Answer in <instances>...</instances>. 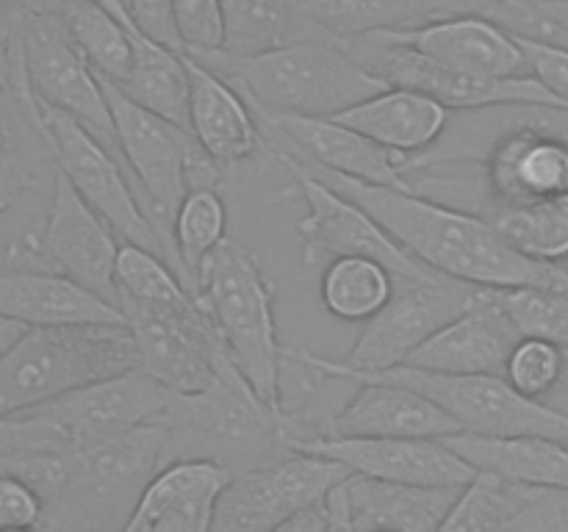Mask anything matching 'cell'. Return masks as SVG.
I'll use <instances>...</instances> for the list:
<instances>
[{
	"label": "cell",
	"instance_id": "obj_44",
	"mask_svg": "<svg viewBox=\"0 0 568 532\" xmlns=\"http://www.w3.org/2000/svg\"><path fill=\"white\" fill-rule=\"evenodd\" d=\"M125 9L139 33L183 53V44L175 31V20H172V0H125Z\"/></svg>",
	"mask_w": 568,
	"mask_h": 532
},
{
	"label": "cell",
	"instance_id": "obj_5",
	"mask_svg": "<svg viewBox=\"0 0 568 532\" xmlns=\"http://www.w3.org/2000/svg\"><path fill=\"white\" fill-rule=\"evenodd\" d=\"M153 421L164 430L161 466L211 460L239 474L292 454L275 410L258 402L233 364L205 391L172 393Z\"/></svg>",
	"mask_w": 568,
	"mask_h": 532
},
{
	"label": "cell",
	"instance_id": "obj_14",
	"mask_svg": "<svg viewBox=\"0 0 568 532\" xmlns=\"http://www.w3.org/2000/svg\"><path fill=\"white\" fill-rule=\"evenodd\" d=\"M17 61L33 100L64 111L120 158L98 72L75 48L61 17L17 14Z\"/></svg>",
	"mask_w": 568,
	"mask_h": 532
},
{
	"label": "cell",
	"instance_id": "obj_35",
	"mask_svg": "<svg viewBox=\"0 0 568 532\" xmlns=\"http://www.w3.org/2000/svg\"><path fill=\"white\" fill-rule=\"evenodd\" d=\"M394 275L372 258H336L322 266V305L344 321H366L388 303Z\"/></svg>",
	"mask_w": 568,
	"mask_h": 532
},
{
	"label": "cell",
	"instance_id": "obj_16",
	"mask_svg": "<svg viewBox=\"0 0 568 532\" xmlns=\"http://www.w3.org/2000/svg\"><path fill=\"white\" fill-rule=\"evenodd\" d=\"M347 50L388 86L416 89L438 100L449 111H491V109H564L558 98L536 81L525 78H475L442 70L422 55L397 44H381L372 39H347Z\"/></svg>",
	"mask_w": 568,
	"mask_h": 532
},
{
	"label": "cell",
	"instance_id": "obj_1",
	"mask_svg": "<svg viewBox=\"0 0 568 532\" xmlns=\"http://www.w3.org/2000/svg\"><path fill=\"white\" fill-rule=\"evenodd\" d=\"M297 158V155H294ZM303 161V158H300ZM305 164V161H303ZM320 181L375 216L377 225L427 269L475 288L547 286L568 291V269L541 264L510 247L480 214L455 208L427 194L372 186L305 164Z\"/></svg>",
	"mask_w": 568,
	"mask_h": 532
},
{
	"label": "cell",
	"instance_id": "obj_36",
	"mask_svg": "<svg viewBox=\"0 0 568 532\" xmlns=\"http://www.w3.org/2000/svg\"><path fill=\"white\" fill-rule=\"evenodd\" d=\"M525 493L527 485L477 471L471 482L460 488L453 508L438 521L436 532H510Z\"/></svg>",
	"mask_w": 568,
	"mask_h": 532
},
{
	"label": "cell",
	"instance_id": "obj_45",
	"mask_svg": "<svg viewBox=\"0 0 568 532\" xmlns=\"http://www.w3.org/2000/svg\"><path fill=\"white\" fill-rule=\"evenodd\" d=\"M22 72L17 61V14L0 3V86H20Z\"/></svg>",
	"mask_w": 568,
	"mask_h": 532
},
{
	"label": "cell",
	"instance_id": "obj_23",
	"mask_svg": "<svg viewBox=\"0 0 568 532\" xmlns=\"http://www.w3.org/2000/svg\"><path fill=\"white\" fill-rule=\"evenodd\" d=\"M0 316L31 327L125 325L120 308L59 272L0 264Z\"/></svg>",
	"mask_w": 568,
	"mask_h": 532
},
{
	"label": "cell",
	"instance_id": "obj_48",
	"mask_svg": "<svg viewBox=\"0 0 568 532\" xmlns=\"http://www.w3.org/2000/svg\"><path fill=\"white\" fill-rule=\"evenodd\" d=\"M6 9H11L14 14H50L61 17L64 6L70 0H0Z\"/></svg>",
	"mask_w": 568,
	"mask_h": 532
},
{
	"label": "cell",
	"instance_id": "obj_31",
	"mask_svg": "<svg viewBox=\"0 0 568 532\" xmlns=\"http://www.w3.org/2000/svg\"><path fill=\"white\" fill-rule=\"evenodd\" d=\"M120 92L150 114L189 131V72L181 50L133 33V66Z\"/></svg>",
	"mask_w": 568,
	"mask_h": 532
},
{
	"label": "cell",
	"instance_id": "obj_28",
	"mask_svg": "<svg viewBox=\"0 0 568 532\" xmlns=\"http://www.w3.org/2000/svg\"><path fill=\"white\" fill-rule=\"evenodd\" d=\"M453 111L416 89L386 86L372 98L338 111L333 120L353 127L381 147L414 158L444 136Z\"/></svg>",
	"mask_w": 568,
	"mask_h": 532
},
{
	"label": "cell",
	"instance_id": "obj_26",
	"mask_svg": "<svg viewBox=\"0 0 568 532\" xmlns=\"http://www.w3.org/2000/svg\"><path fill=\"white\" fill-rule=\"evenodd\" d=\"M311 33L361 39L375 31H397L453 14L494 17L503 0H294Z\"/></svg>",
	"mask_w": 568,
	"mask_h": 532
},
{
	"label": "cell",
	"instance_id": "obj_12",
	"mask_svg": "<svg viewBox=\"0 0 568 532\" xmlns=\"http://www.w3.org/2000/svg\"><path fill=\"white\" fill-rule=\"evenodd\" d=\"M471 286L444 275L394 277V291L375 316L364 321L358 341L342 360L297 349L322 371H386L403 366L425 338L458 316Z\"/></svg>",
	"mask_w": 568,
	"mask_h": 532
},
{
	"label": "cell",
	"instance_id": "obj_29",
	"mask_svg": "<svg viewBox=\"0 0 568 532\" xmlns=\"http://www.w3.org/2000/svg\"><path fill=\"white\" fill-rule=\"evenodd\" d=\"M342 491L355 532H436L460 488L399 485L349 474L342 482Z\"/></svg>",
	"mask_w": 568,
	"mask_h": 532
},
{
	"label": "cell",
	"instance_id": "obj_2",
	"mask_svg": "<svg viewBox=\"0 0 568 532\" xmlns=\"http://www.w3.org/2000/svg\"><path fill=\"white\" fill-rule=\"evenodd\" d=\"M194 59L225 78L261 114L336 116L388 86L349 53L347 44L331 37H303L255 55L216 50Z\"/></svg>",
	"mask_w": 568,
	"mask_h": 532
},
{
	"label": "cell",
	"instance_id": "obj_4",
	"mask_svg": "<svg viewBox=\"0 0 568 532\" xmlns=\"http://www.w3.org/2000/svg\"><path fill=\"white\" fill-rule=\"evenodd\" d=\"M170 397L172 391L142 369L70 388L0 419V458L81 452L150 424Z\"/></svg>",
	"mask_w": 568,
	"mask_h": 532
},
{
	"label": "cell",
	"instance_id": "obj_6",
	"mask_svg": "<svg viewBox=\"0 0 568 532\" xmlns=\"http://www.w3.org/2000/svg\"><path fill=\"white\" fill-rule=\"evenodd\" d=\"M136 366V347L125 325L31 327L0 355V419Z\"/></svg>",
	"mask_w": 568,
	"mask_h": 532
},
{
	"label": "cell",
	"instance_id": "obj_54",
	"mask_svg": "<svg viewBox=\"0 0 568 532\" xmlns=\"http://www.w3.org/2000/svg\"><path fill=\"white\" fill-rule=\"evenodd\" d=\"M120 3H122V6H125V0H120Z\"/></svg>",
	"mask_w": 568,
	"mask_h": 532
},
{
	"label": "cell",
	"instance_id": "obj_18",
	"mask_svg": "<svg viewBox=\"0 0 568 532\" xmlns=\"http://www.w3.org/2000/svg\"><path fill=\"white\" fill-rule=\"evenodd\" d=\"M253 114L266 144L288 150L305 164L333 172V175L372 183V186H392L408 192V183H405V161L408 158L361 136L358 131L342 125L333 116H286L261 114V111H253Z\"/></svg>",
	"mask_w": 568,
	"mask_h": 532
},
{
	"label": "cell",
	"instance_id": "obj_33",
	"mask_svg": "<svg viewBox=\"0 0 568 532\" xmlns=\"http://www.w3.org/2000/svg\"><path fill=\"white\" fill-rule=\"evenodd\" d=\"M488 222L521 255L541 264H564L568 258V194L532 203L491 205Z\"/></svg>",
	"mask_w": 568,
	"mask_h": 532
},
{
	"label": "cell",
	"instance_id": "obj_9",
	"mask_svg": "<svg viewBox=\"0 0 568 532\" xmlns=\"http://www.w3.org/2000/svg\"><path fill=\"white\" fill-rule=\"evenodd\" d=\"M264 150H270L292 172V186L283 188L281 197L297 200V203L305 205V214L297 222L305 264L325 266L336 258H372L386 266L394 277L438 275V272L419 264L414 255L405 253L377 225L369 211H364L358 203H353L342 192H336L325 181H320L288 150L277 147V144H266Z\"/></svg>",
	"mask_w": 568,
	"mask_h": 532
},
{
	"label": "cell",
	"instance_id": "obj_39",
	"mask_svg": "<svg viewBox=\"0 0 568 532\" xmlns=\"http://www.w3.org/2000/svg\"><path fill=\"white\" fill-rule=\"evenodd\" d=\"M568 355L544 338H519L505 360L503 377L530 399H547L566 375Z\"/></svg>",
	"mask_w": 568,
	"mask_h": 532
},
{
	"label": "cell",
	"instance_id": "obj_19",
	"mask_svg": "<svg viewBox=\"0 0 568 532\" xmlns=\"http://www.w3.org/2000/svg\"><path fill=\"white\" fill-rule=\"evenodd\" d=\"M292 452L320 454L342 463L349 474L381 482L427 488H464L477 474L444 438H347L303 441Z\"/></svg>",
	"mask_w": 568,
	"mask_h": 532
},
{
	"label": "cell",
	"instance_id": "obj_41",
	"mask_svg": "<svg viewBox=\"0 0 568 532\" xmlns=\"http://www.w3.org/2000/svg\"><path fill=\"white\" fill-rule=\"evenodd\" d=\"M510 532H568V488L527 485Z\"/></svg>",
	"mask_w": 568,
	"mask_h": 532
},
{
	"label": "cell",
	"instance_id": "obj_7",
	"mask_svg": "<svg viewBox=\"0 0 568 532\" xmlns=\"http://www.w3.org/2000/svg\"><path fill=\"white\" fill-rule=\"evenodd\" d=\"M100 86H103L111 122H114L116 150H120L122 164H128V170L136 177L142 197L148 200L150 219H153L155 231L161 233V238L170 247L172 260H175L178 277L192 291L186 272L178 260L175 244H172V216H175L178 205L186 197L189 188H216L220 166L197 147L192 133L144 111L142 105L128 100L116 83L100 78Z\"/></svg>",
	"mask_w": 568,
	"mask_h": 532
},
{
	"label": "cell",
	"instance_id": "obj_50",
	"mask_svg": "<svg viewBox=\"0 0 568 532\" xmlns=\"http://www.w3.org/2000/svg\"><path fill=\"white\" fill-rule=\"evenodd\" d=\"M544 402H547V405H552L555 410H560V413L568 416V366H566V375H564V380H560L558 386H555V391L549 393V397L544 399Z\"/></svg>",
	"mask_w": 568,
	"mask_h": 532
},
{
	"label": "cell",
	"instance_id": "obj_51",
	"mask_svg": "<svg viewBox=\"0 0 568 532\" xmlns=\"http://www.w3.org/2000/svg\"><path fill=\"white\" fill-rule=\"evenodd\" d=\"M94 3L105 6V9H109L111 14H114V17H120V20H122V22H128V25H133L131 14H128V9H125V6L120 3V0H94ZM133 28H136V25H133Z\"/></svg>",
	"mask_w": 568,
	"mask_h": 532
},
{
	"label": "cell",
	"instance_id": "obj_10",
	"mask_svg": "<svg viewBox=\"0 0 568 532\" xmlns=\"http://www.w3.org/2000/svg\"><path fill=\"white\" fill-rule=\"evenodd\" d=\"M33 111H37V122L48 142L55 172L67 177V183L83 197V203L94 214L103 216L122 242L161 255L175 269L170 247L155 231L144 203L128 183L120 158L64 111L39 103V100H33Z\"/></svg>",
	"mask_w": 568,
	"mask_h": 532
},
{
	"label": "cell",
	"instance_id": "obj_3",
	"mask_svg": "<svg viewBox=\"0 0 568 532\" xmlns=\"http://www.w3.org/2000/svg\"><path fill=\"white\" fill-rule=\"evenodd\" d=\"M194 297L250 391L275 410L283 347L275 325V283L258 255L231 238L216 244L194 272Z\"/></svg>",
	"mask_w": 568,
	"mask_h": 532
},
{
	"label": "cell",
	"instance_id": "obj_52",
	"mask_svg": "<svg viewBox=\"0 0 568 532\" xmlns=\"http://www.w3.org/2000/svg\"><path fill=\"white\" fill-rule=\"evenodd\" d=\"M0 532H37V530H0Z\"/></svg>",
	"mask_w": 568,
	"mask_h": 532
},
{
	"label": "cell",
	"instance_id": "obj_17",
	"mask_svg": "<svg viewBox=\"0 0 568 532\" xmlns=\"http://www.w3.org/2000/svg\"><path fill=\"white\" fill-rule=\"evenodd\" d=\"M361 39L397 44L442 70L475 78L530 75L516 33L486 14H453L397 31H375Z\"/></svg>",
	"mask_w": 568,
	"mask_h": 532
},
{
	"label": "cell",
	"instance_id": "obj_47",
	"mask_svg": "<svg viewBox=\"0 0 568 532\" xmlns=\"http://www.w3.org/2000/svg\"><path fill=\"white\" fill-rule=\"evenodd\" d=\"M325 508H327V532H355L353 521H349L347 502H344L342 482H338V485L325 497Z\"/></svg>",
	"mask_w": 568,
	"mask_h": 532
},
{
	"label": "cell",
	"instance_id": "obj_25",
	"mask_svg": "<svg viewBox=\"0 0 568 532\" xmlns=\"http://www.w3.org/2000/svg\"><path fill=\"white\" fill-rule=\"evenodd\" d=\"M355 388L333 421V436L347 438H449L458 424L425 393L375 377L353 380Z\"/></svg>",
	"mask_w": 568,
	"mask_h": 532
},
{
	"label": "cell",
	"instance_id": "obj_8",
	"mask_svg": "<svg viewBox=\"0 0 568 532\" xmlns=\"http://www.w3.org/2000/svg\"><path fill=\"white\" fill-rule=\"evenodd\" d=\"M327 375L361 380L399 382L425 393L444 413L453 416L460 432L486 438H552L568 441V416L544 399L516 391L499 375H438V371L394 366L386 371H327Z\"/></svg>",
	"mask_w": 568,
	"mask_h": 532
},
{
	"label": "cell",
	"instance_id": "obj_46",
	"mask_svg": "<svg viewBox=\"0 0 568 532\" xmlns=\"http://www.w3.org/2000/svg\"><path fill=\"white\" fill-rule=\"evenodd\" d=\"M275 532H327V508L325 502L314 504V508L303 510V513L292 515L283 521Z\"/></svg>",
	"mask_w": 568,
	"mask_h": 532
},
{
	"label": "cell",
	"instance_id": "obj_21",
	"mask_svg": "<svg viewBox=\"0 0 568 532\" xmlns=\"http://www.w3.org/2000/svg\"><path fill=\"white\" fill-rule=\"evenodd\" d=\"M519 332L499 310L494 288L471 286L464 310L444 321L403 366L438 375H499Z\"/></svg>",
	"mask_w": 568,
	"mask_h": 532
},
{
	"label": "cell",
	"instance_id": "obj_40",
	"mask_svg": "<svg viewBox=\"0 0 568 532\" xmlns=\"http://www.w3.org/2000/svg\"><path fill=\"white\" fill-rule=\"evenodd\" d=\"M172 20L183 53L205 55L222 50L220 0H172Z\"/></svg>",
	"mask_w": 568,
	"mask_h": 532
},
{
	"label": "cell",
	"instance_id": "obj_13",
	"mask_svg": "<svg viewBox=\"0 0 568 532\" xmlns=\"http://www.w3.org/2000/svg\"><path fill=\"white\" fill-rule=\"evenodd\" d=\"M144 375L172 393L205 391L231 366L214 321L197 297L175 305L120 303Z\"/></svg>",
	"mask_w": 568,
	"mask_h": 532
},
{
	"label": "cell",
	"instance_id": "obj_11",
	"mask_svg": "<svg viewBox=\"0 0 568 532\" xmlns=\"http://www.w3.org/2000/svg\"><path fill=\"white\" fill-rule=\"evenodd\" d=\"M116 253H120V244L109 222L83 203L81 194L67 183L61 172H53L44 222L17 238L6 264L42 266V269L59 272L67 280L116 305Z\"/></svg>",
	"mask_w": 568,
	"mask_h": 532
},
{
	"label": "cell",
	"instance_id": "obj_27",
	"mask_svg": "<svg viewBox=\"0 0 568 532\" xmlns=\"http://www.w3.org/2000/svg\"><path fill=\"white\" fill-rule=\"evenodd\" d=\"M53 172L26 81L20 86H0V233L9 238V253L22 233H11L6 219L39 183L53 181Z\"/></svg>",
	"mask_w": 568,
	"mask_h": 532
},
{
	"label": "cell",
	"instance_id": "obj_49",
	"mask_svg": "<svg viewBox=\"0 0 568 532\" xmlns=\"http://www.w3.org/2000/svg\"><path fill=\"white\" fill-rule=\"evenodd\" d=\"M26 330H28V327L20 325V321L0 316V355L9 352V349L14 347L17 341H20L22 332H26Z\"/></svg>",
	"mask_w": 568,
	"mask_h": 532
},
{
	"label": "cell",
	"instance_id": "obj_38",
	"mask_svg": "<svg viewBox=\"0 0 568 532\" xmlns=\"http://www.w3.org/2000/svg\"><path fill=\"white\" fill-rule=\"evenodd\" d=\"M114 286L116 305H175L194 297L161 255L133 247V244H122L120 253H116Z\"/></svg>",
	"mask_w": 568,
	"mask_h": 532
},
{
	"label": "cell",
	"instance_id": "obj_20",
	"mask_svg": "<svg viewBox=\"0 0 568 532\" xmlns=\"http://www.w3.org/2000/svg\"><path fill=\"white\" fill-rule=\"evenodd\" d=\"M486 214L491 205L532 203L568 194V136L544 122H519L494 139L480 161Z\"/></svg>",
	"mask_w": 568,
	"mask_h": 532
},
{
	"label": "cell",
	"instance_id": "obj_42",
	"mask_svg": "<svg viewBox=\"0 0 568 532\" xmlns=\"http://www.w3.org/2000/svg\"><path fill=\"white\" fill-rule=\"evenodd\" d=\"M516 42L530 64V75L541 81L568 111V44L521 37V33H516Z\"/></svg>",
	"mask_w": 568,
	"mask_h": 532
},
{
	"label": "cell",
	"instance_id": "obj_32",
	"mask_svg": "<svg viewBox=\"0 0 568 532\" xmlns=\"http://www.w3.org/2000/svg\"><path fill=\"white\" fill-rule=\"evenodd\" d=\"M222 50L227 55H255L311 33L294 0H220Z\"/></svg>",
	"mask_w": 568,
	"mask_h": 532
},
{
	"label": "cell",
	"instance_id": "obj_53",
	"mask_svg": "<svg viewBox=\"0 0 568 532\" xmlns=\"http://www.w3.org/2000/svg\"><path fill=\"white\" fill-rule=\"evenodd\" d=\"M372 532H394V530H372Z\"/></svg>",
	"mask_w": 568,
	"mask_h": 532
},
{
	"label": "cell",
	"instance_id": "obj_22",
	"mask_svg": "<svg viewBox=\"0 0 568 532\" xmlns=\"http://www.w3.org/2000/svg\"><path fill=\"white\" fill-rule=\"evenodd\" d=\"M227 477L211 460H170L144 482L114 532H211Z\"/></svg>",
	"mask_w": 568,
	"mask_h": 532
},
{
	"label": "cell",
	"instance_id": "obj_24",
	"mask_svg": "<svg viewBox=\"0 0 568 532\" xmlns=\"http://www.w3.org/2000/svg\"><path fill=\"white\" fill-rule=\"evenodd\" d=\"M189 72V133L216 166L239 164L264 150V133L247 100L222 75L183 53Z\"/></svg>",
	"mask_w": 568,
	"mask_h": 532
},
{
	"label": "cell",
	"instance_id": "obj_15",
	"mask_svg": "<svg viewBox=\"0 0 568 532\" xmlns=\"http://www.w3.org/2000/svg\"><path fill=\"white\" fill-rule=\"evenodd\" d=\"M347 477L342 463L308 452L239 471L216 497L211 532H275L292 515L325 502Z\"/></svg>",
	"mask_w": 568,
	"mask_h": 532
},
{
	"label": "cell",
	"instance_id": "obj_43",
	"mask_svg": "<svg viewBox=\"0 0 568 532\" xmlns=\"http://www.w3.org/2000/svg\"><path fill=\"white\" fill-rule=\"evenodd\" d=\"M42 515L44 502L37 488L0 469V530H37Z\"/></svg>",
	"mask_w": 568,
	"mask_h": 532
},
{
	"label": "cell",
	"instance_id": "obj_30",
	"mask_svg": "<svg viewBox=\"0 0 568 532\" xmlns=\"http://www.w3.org/2000/svg\"><path fill=\"white\" fill-rule=\"evenodd\" d=\"M475 471L519 485L568 488V441L552 438H486L458 432L444 438Z\"/></svg>",
	"mask_w": 568,
	"mask_h": 532
},
{
	"label": "cell",
	"instance_id": "obj_37",
	"mask_svg": "<svg viewBox=\"0 0 568 532\" xmlns=\"http://www.w3.org/2000/svg\"><path fill=\"white\" fill-rule=\"evenodd\" d=\"M227 231V208L220 188L197 186L189 188L186 197L178 205L172 216V244H175L178 260H181L186 280L194 294V272L200 260L225 242Z\"/></svg>",
	"mask_w": 568,
	"mask_h": 532
},
{
	"label": "cell",
	"instance_id": "obj_34",
	"mask_svg": "<svg viewBox=\"0 0 568 532\" xmlns=\"http://www.w3.org/2000/svg\"><path fill=\"white\" fill-rule=\"evenodd\" d=\"M67 33L100 78L122 83L133 66V33L136 28L111 14L94 0H70L61 11Z\"/></svg>",
	"mask_w": 568,
	"mask_h": 532
}]
</instances>
